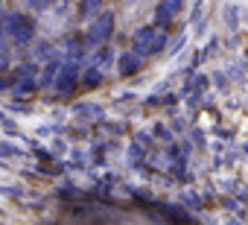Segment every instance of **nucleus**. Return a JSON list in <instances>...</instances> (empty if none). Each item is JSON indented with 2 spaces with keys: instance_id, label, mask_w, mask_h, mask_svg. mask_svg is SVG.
Here are the masks:
<instances>
[]
</instances>
